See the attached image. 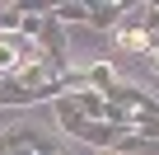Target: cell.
I'll return each mask as SVG.
<instances>
[{"label":"cell","mask_w":159,"mask_h":155,"mask_svg":"<svg viewBox=\"0 0 159 155\" xmlns=\"http://www.w3.org/2000/svg\"><path fill=\"white\" fill-rule=\"evenodd\" d=\"M61 141H52L47 132L28 127V122H14L0 132V155H56Z\"/></svg>","instance_id":"cell-1"},{"label":"cell","mask_w":159,"mask_h":155,"mask_svg":"<svg viewBox=\"0 0 159 155\" xmlns=\"http://www.w3.org/2000/svg\"><path fill=\"white\" fill-rule=\"evenodd\" d=\"M126 10H131L126 0H98V5H89V19H84V24L108 33V28H117V24L126 19Z\"/></svg>","instance_id":"cell-2"},{"label":"cell","mask_w":159,"mask_h":155,"mask_svg":"<svg viewBox=\"0 0 159 155\" xmlns=\"http://www.w3.org/2000/svg\"><path fill=\"white\" fill-rule=\"evenodd\" d=\"M112 38H117V47L122 52H140L145 56V28H140V19H136V5L126 10V19L112 28Z\"/></svg>","instance_id":"cell-3"},{"label":"cell","mask_w":159,"mask_h":155,"mask_svg":"<svg viewBox=\"0 0 159 155\" xmlns=\"http://www.w3.org/2000/svg\"><path fill=\"white\" fill-rule=\"evenodd\" d=\"M122 136H126V127H112V122H84V127H80V141H89L98 150H117Z\"/></svg>","instance_id":"cell-4"},{"label":"cell","mask_w":159,"mask_h":155,"mask_svg":"<svg viewBox=\"0 0 159 155\" xmlns=\"http://www.w3.org/2000/svg\"><path fill=\"white\" fill-rule=\"evenodd\" d=\"M84 80H89L94 94H108V90L117 85V66H112V61H94V66L84 70Z\"/></svg>","instance_id":"cell-5"},{"label":"cell","mask_w":159,"mask_h":155,"mask_svg":"<svg viewBox=\"0 0 159 155\" xmlns=\"http://www.w3.org/2000/svg\"><path fill=\"white\" fill-rule=\"evenodd\" d=\"M117 155H159V136H140V132H126L117 141Z\"/></svg>","instance_id":"cell-6"},{"label":"cell","mask_w":159,"mask_h":155,"mask_svg":"<svg viewBox=\"0 0 159 155\" xmlns=\"http://www.w3.org/2000/svg\"><path fill=\"white\" fill-rule=\"evenodd\" d=\"M56 24H84L89 19V5H80V0H61V5H52L47 10Z\"/></svg>","instance_id":"cell-7"},{"label":"cell","mask_w":159,"mask_h":155,"mask_svg":"<svg viewBox=\"0 0 159 155\" xmlns=\"http://www.w3.org/2000/svg\"><path fill=\"white\" fill-rule=\"evenodd\" d=\"M19 19H24V5H0V38L19 33Z\"/></svg>","instance_id":"cell-8"},{"label":"cell","mask_w":159,"mask_h":155,"mask_svg":"<svg viewBox=\"0 0 159 155\" xmlns=\"http://www.w3.org/2000/svg\"><path fill=\"white\" fill-rule=\"evenodd\" d=\"M145 66H150V70L159 75V52H145Z\"/></svg>","instance_id":"cell-9"},{"label":"cell","mask_w":159,"mask_h":155,"mask_svg":"<svg viewBox=\"0 0 159 155\" xmlns=\"http://www.w3.org/2000/svg\"><path fill=\"white\" fill-rule=\"evenodd\" d=\"M145 52H159V33H150V38H145Z\"/></svg>","instance_id":"cell-10"},{"label":"cell","mask_w":159,"mask_h":155,"mask_svg":"<svg viewBox=\"0 0 159 155\" xmlns=\"http://www.w3.org/2000/svg\"><path fill=\"white\" fill-rule=\"evenodd\" d=\"M56 155H70V146H56Z\"/></svg>","instance_id":"cell-11"},{"label":"cell","mask_w":159,"mask_h":155,"mask_svg":"<svg viewBox=\"0 0 159 155\" xmlns=\"http://www.w3.org/2000/svg\"><path fill=\"white\" fill-rule=\"evenodd\" d=\"M98 155H117V150H98Z\"/></svg>","instance_id":"cell-12"}]
</instances>
